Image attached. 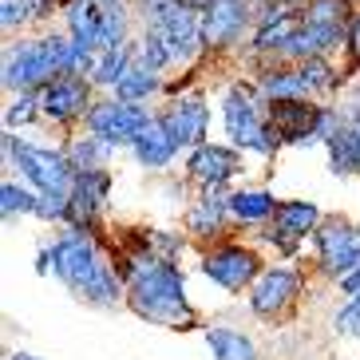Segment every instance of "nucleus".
I'll list each match as a JSON object with an SVG mask.
<instances>
[{
  "label": "nucleus",
  "mask_w": 360,
  "mask_h": 360,
  "mask_svg": "<svg viewBox=\"0 0 360 360\" xmlns=\"http://www.w3.org/2000/svg\"><path fill=\"white\" fill-rule=\"evenodd\" d=\"M115 262H119V274L127 277V309L139 321L174 328V333H191V328L202 325L198 309L186 293V274H182L179 262L150 254L139 238H131V245Z\"/></svg>",
  "instance_id": "nucleus-1"
},
{
  "label": "nucleus",
  "mask_w": 360,
  "mask_h": 360,
  "mask_svg": "<svg viewBox=\"0 0 360 360\" xmlns=\"http://www.w3.org/2000/svg\"><path fill=\"white\" fill-rule=\"evenodd\" d=\"M52 277L87 309L115 313L127 305V277L119 274V262L107 257L99 230L64 222L52 238Z\"/></svg>",
  "instance_id": "nucleus-2"
},
{
  "label": "nucleus",
  "mask_w": 360,
  "mask_h": 360,
  "mask_svg": "<svg viewBox=\"0 0 360 360\" xmlns=\"http://www.w3.org/2000/svg\"><path fill=\"white\" fill-rule=\"evenodd\" d=\"M91 64H96V52L68 32L16 36L4 44L0 84H4V91H32V87H44L52 75H87Z\"/></svg>",
  "instance_id": "nucleus-3"
},
{
  "label": "nucleus",
  "mask_w": 360,
  "mask_h": 360,
  "mask_svg": "<svg viewBox=\"0 0 360 360\" xmlns=\"http://www.w3.org/2000/svg\"><path fill=\"white\" fill-rule=\"evenodd\" d=\"M218 119H222L226 143L254 159H277V150H285V139L265 115V99L254 87V79H230L218 99Z\"/></svg>",
  "instance_id": "nucleus-4"
},
{
  "label": "nucleus",
  "mask_w": 360,
  "mask_h": 360,
  "mask_svg": "<svg viewBox=\"0 0 360 360\" xmlns=\"http://www.w3.org/2000/svg\"><path fill=\"white\" fill-rule=\"evenodd\" d=\"M352 12H356L352 0H309L305 8H301L297 32L289 36V44L281 48L277 60L297 64V60H309V56H337V52H345Z\"/></svg>",
  "instance_id": "nucleus-5"
},
{
  "label": "nucleus",
  "mask_w": 360,
  "mask_h": 360,
  "mask_svg": "<svg viewBox=\"0 0 360 360\" xmlns=\"http://www.w3.org/2000/svg\"><path fill=\"white\" fill-rule=\"evenodd\" d=\"M139 28H155L174 48L179 68H198L206 60V36H202V12L186 0H135Z\"/></svg>",
  "instance_id": "nucleus-6"
},
{
  "label": "nucleus",
  "mask_w": 360,
  "mask_h": 360,
  "mask_svg": "<svg viewBox=\"0 0 360 360\" xmlns=\"http://www.w3.org/2000/svg\"><path fill=\"white\" fill-rule=\"evenodd\" d=\"M0 150H4V167H16V174L28 186H36V191H72L75 162L68 155V147H48V143L24 139L4 127Z\"/></svg>",
  "instance_id": "nucleus-7"
},
{
  "label": "nucleus",
  "mask_w": 360,
  "mask_h": 360,
  "mask_svg": "<svg viewBox=\"0 0 360 360\" xmlns=\"http://www.w3.org/2000/svg\"><path fill=\"white\" fill-rule=\"evenodd\" d=\"M262 269H265L262 250L250 245V242H238V238L210 242V245H202V254H198V274L230 297L245 293V289L257 281Z\"/></svg>",
  "instance_id": "nucleus-8"
},
{
  "label": "nucleus",
  "mask_w": 360,
  "mask_h": 360,
  "mask_svg": "<svg viewBox=\"0 0 360 360\" xmlns=\"http://www.w3.org/2000/svg\"><path fill=\"white\" fill-rule=\"evenodd\" d=\"M309 242H313V269L325 281H340L352 265H360V226L345 214H325Z\"/></svg>",
  "instance_id": "nucleus-9"
},
{
  "label": "nucleus",
  "mask_w": 360,
  "mask_h": 360,
  "mask_svg": "<svg viewBox=\"0 0 360 360\" xmlns=\"http://www.w3.org/2000/svg\"><path fill=\"white\" fill-rule=\"evenodd\" d=\"M301 293H305V274L297 265H265L257 274V281L245 289V305H250V313L257 321L277 325V321H285L297 309Z\"/></svg>",
  "instance_id": "nucleus-10"
},
{
  "label": "nucleus",
  "mask_w": 360,
  "mask_h": 360,
  "mask_svg": "<svg viewBox=\"0 0 360 360\" xmlns=\"http://www.w3.org/2000/svg\"><path fill=\"white\" fill-rule=\"evenodd\" d=\"M96 84L87 75H52L48 84L40 87V115L48 127L56 131H72V127H84V115L91 111L96 103Z\"/></svg>",
  "instance_id": "nucleus-11"
},
{
  "label": "nucleus",
  "mask_w": 360,
  "mask_h": 360,
  "mask_svg": "<svg viewBox=\"0 0 360 360\" xmlns=\"http://www.w3.org/2000/svg\"><path fill=\"white\" fill-rule=\"evenodd\" d=\"M257 24L254 0H210L202 8V36H206V52L210 56H230L245 48L250 32Z\"/></svg>",
  "instance_id": "nucleus-12"
},
{
  "label": "nucleus",
  "mask_w": 360,
  "mask_h": 360,
  "mask_svg": "<svg viewBox=\"0 0 360 360\" xmlns=\"http://www.w3.org/2000/svg\"><path fill=\"white\" fill-rule=\"evenodd\" d=\"M337 107H340V131L325 143L328 155V170L337 179L360 174V72H349L345 87L337 91Z\"/></svg>",
  "instance_id": "nucleus-13"
},
{
  "label": "nucleus",
  "mask_w": 360,
  "mask_h": 360,
  "mask_svg": "<svg viewBox=\"0 0 360 360\" xmlns=\"http://www.w3.org/2000/svg\"><path fill=\"white\" fill-rule=\"evenodd\" d=\"M150 119H155L150 103H131V99H119L115 91H99L91 111L84 115V131L111 139L119 147H131V139L147 127Z\"/></svg>",
  "instance_id": "nucleus-14"
},
{
  "label": "nucleus",
  "mask_w": 360,
  "mask_h": 360,
  "mask_svg": "<svg viewBox=\"0 0 360 360\" xmlns=\"http://www.w3.org/2000/svg\"><path fill=\"white\" fill-rule=\"evenodd\" d=\"M321 218H325V214H321L309 198H289V202L277 206V214L262 230V242L269 245L274 254H281L285 262H293V257L301 254V245H305L309 238H313V230L321 226Z\"/></svg>",
  "instance_id": "nucleus-15"
},
{
  "label": "nucleus",
  "mask_w": 360,
  "mask_h": 360,
  "mask_svg": "<svg viewBox=\"0 0 360 360\" xmlns=\"http://www.w3.org/2000/svg\"><path fill=\"white\" fill-rule=\"evenodd\" d=\"M245 170V150H238L233 143H198L182 155V179L191 186H230L238 174Z\"/></svg>",
  "instance_id": "nucleus-16"
},
{
  "label": "nucleus",
  "mask_w": 360,
  "mask_h": 360,
  "mask_svg": "<svg viewBox=\"0 0 360 360\" xmlns=\"http://www.w3.org/2000/svg\"><path fill=\"white\" fill-rule=\"evenodd\" d=\"M230 186H198V194L186 202V214H182V230L191 233V242H222V238H230Z\"/></svg>",
  "instance_id": "nucleus-17"
},
{
  "label": "nucleus",
  "mask_w": 360,
  "mask_h": 360,
  "mask_svg": "<svg viewBox=\"0 0 360 360\" xmlns=\"http://www.w3.org/2000/svg\"><path fill=\"white\" fill-rule=\"evenodd\" d=\"M111 191H115L111 167L75 170V179H72V214H68V222L87 226V230H103V214H107V202H111Z\"/></svg>",
  "instance_id": "nucleus-18"
},
{
  "label": "nucleus",
  "mask_w": 360,
  "mask_h": 360,
  "mask_svg": "<svg viewBox=\"0 0 360 360\" xmlns=\"http://www.w3.org/2000/svg\"><path fill=\"white\" fill-rule=\"evenodd\" d=\"M127 155L135 159L139 170H147V174H167V170L186 155V147H182V139L174 135V127L167 123V115L155 111V119L131 139Z\"/></svg>",
  "instance_id": "nucleus-19"
},
{
  "label": "nucleus",
  "mask_w": 360,
  "mask_h": 360,
  "mask_svg": "<svg viewBox=\"0 0 360 360\" xmlns=\"http://www.w3.org/2000/svg\"><path fill=\"white\" fill-rule=\"evenodd\" d=\"M162 115H167V123L174 127V135L182 139L186 150L210 139L214 111H210L206 91H198V87H186V91H179V96H170V103L162 107Z\"/></svg>",
  "instance_id": "nucleus-20"
},
{
  "label": "nucleus",
  "mask_w": 360,
  "mask_h": 360,
  "mask_svg": "<svg viewBox=\"0 0 360 360\" xmlns=\"http://www.w3.org/2000/svg\"><path fill=\"white\" fill-rule=\"evenodd\" d=\"M321 103L317 99H274V103H265V115L277 127V135L285 139V147H301L321 115Z\"/></svg>",
  "instance_id": "nucleus-21"
},
{
  "label": "nucleus",
  "mask_w": 360,
  "mask_h": 360,
  "mask_svg": "<svg viewBox=\"0 0 360 360\" xmlns=\"http://www.w3.org/2000/svg\"><path fill=\"white\" fill-rule=\"evenodd\" d=\"M297 24H301V8H289L274 20H262L254 24V32L245 40V56L254 60V64H265V60H277L281 48L289 44V36L297 32Z\"/></svg>",
  "instance_id": "nucleus-22"
},
{
  "label": "nucleus",
  "mask_w": 360,
  "mask_h": 360,
  "mask_svg": "<svg viewBox=\"0 0 360 360\" xmlns=\"http://www.w3.org/2000/svg\"><path fill=\"white\" fill-rule=\"evenodd\" d=\"M202 340H206V349H210L214 360H262L254 337H250L245 328L230 325V321H210V325H202Z\"/></svg>",
  "instance_id": "nucleus-23"
},
{
  "label": "nucleus",
  "mask_w": 360,
  "mask_h": 360,
  "mask_svg": "<svg viewBox=\"0 0 360 360\" xmlns=\"http://www.w3.org/2000/svg\"><path fill=\"white\" fill-rule=\"evenodd\" d=\"M277 194L265 186H238L230 191V210H233V226H269V218L277 214Z\"/></svg>",
  "instance_id": "nucleus-24"
},
{
  "label": "nucleus",
  "mask_w": 360,
  "mask_h": 360,
  "mask_svg": "<svg viewBox=\"0 0 360 360\" xmlns=\"http://www.w3.org/2000/svg\"><path fill=\"white\" fill-rule=\"evenodd\" d=\"M111 91H115L119 99H131V103H155L159 96H167V72H159V68L135 60Z\"/></svg>",
  "instance_id": "nucleus-25"
},
{
  "label": "nucleus",
  "mask_w": 360,
  "mask_h": 360,
  "mask_svg": "<svg viewBox=\"0 0 360 360\" xmlns=\"http://www.w3.org/2000/svg\"><path fill=\"white\" fill-rule=\"evenodd\" d=\"M135 60H139V44H135V40L115 44V48H103V52H96V64H91L87 79L96 84V91H111V87L123 79V72H127Z\"/></svg>",
  "instance_id": "nucleus-26"
},
{
  "label": "nucleus",
  "mask_w": 360,
  "mask_h": 360,
  "mask_svg": "<svg viewBox=\"0 0 360 360\" xmlns=\"http://www.w3.org/2000/svg\"><path fill=\"white\" fill-rule=\"evenodd\" d=\"M64 147H68V155H72L75 170H84V167H111V159H115L119 150H127V147H119V143H111V139H103V135H91V131L72 135Z\"/></svg>",
  "instance_id": "nucleus-27"
},
{
  "label": "nucleus",
  "mask_w": 360,
  "mask_h": 360,
  "mask_svg": "<svg viewBox=\"0 0 360 360\" xmlns=\"http://www.w3.org/2000/svg\"><path fill=\"white\" fill-rule=\"evenodd\" d=\"M36 198L40 191L28 186V182H16V179H4L0 182V214L4 222H16V218H36Z\"/></svg>",
  "instance_id": "nucleus-28"
},
{
  "label": "nucleus",
  "mask_w": 360,
  "mask_h": 360,
  "mask_svg": "<svg viewBox=\"0 0 360 360\" xmlns=\"http://www.w3.org/2000/svg\"><path fill=\"white\" fill-rule=\"evenodd\" d=\"M32 123H44L40 115V87L32 91H8V103H4V127L8 131H24Z\"/></svg>",
  "instance_id": "nucleus-29"
},
{
  "label": "nucleus",
  "mask_w": 360,
  "mask_h": 360,
  "mask_svg": "<svg viewBox=\"0 0 360 360\" xmlns=\"http://www.w3.org/2000/svg\"><path fill=\"white\" fill-rule=\"evenodd\" d=\"M135 44H139V60H143V64L159 68V72L179 68V60H174V48H170V44L162 40L155 28H139V32H135Z\"/></svg>",
  "instance_id": "nucleus-30"
},
{
  "label": "nucleus",
  "mask_w": 360,
  "mask_h": 360,
  "mask_svg": "<svg viewBox=\"0 0 360 360\" xmlns=\"http://www.w3.org/2000/svg\"><path fill=\"white\" fill-rule=\"evenodd\" d=\"M135 238L147 245L150 254L167 257V262H179V254L186 250V242H191L186 230H135Z\"/></svg>",
  "instance_id": "nucleus-31"
},
{
  "label": "nucleus",
  "mask_w": 360,
  "mask_h": 360,
  "mask_svg": "<svg viewBox=\"0 0 360 360\" xmlns=\"http://www.w3.org/2000/svg\"><path fill=\"white\" fill-rule=\"evenodd\" d=\"M32 24H40L32 0H0V28H4V36H24Z\"/></svg>",
  "instance_id": "nucleus-32"
},
{
  "label": "nucleus",
  "mask_w": 360,
  "mask_h": 360,
  "mask_svg": "<svg viewBox=\"0 0 360 360\" xmlns=\"http://www.w3.org/2000/svg\"><path fill=\"white\" fill-rule=\"evenodd\" d=\"M333 333L345 340H360V293H349L345 301H340L337 309H333Z\"/></svg>",
  "instance_id": "nucleus-33"
},
{
  "label": "nucleus",
  "mask_w": 360,
  "mask_h": 360,
  "mask_svg": "<svg viewBox=\"0 0 360 360\" xmlns=\"http://www.w3.org/2000/svg\"><path fill=\"white\" fill-rule=\"evenodd\" d=\"M345 64H349V72H352V68H360V4H356V12H352L349 40H345Z\"/></svg>",
  "instance_id": "nucleus-34"
},
{
  "label": "nucleus",
  "mask_w": 360,
  "mask_h": 360,
  "mask_svg": "<svg viewBox=\"0 0 360 360\" xmlns=\"http://www.w3.org/2000/svg\"><path fill=\"white\" fill-rule=\"evenodd\" d=\"M333 285H337V293H340V297H349V293H360V265H352L349 274L340 277V281H333Z\"/></svg>",
  "instance_id": "nucleus-35"
},
{
  "label": "nucleus",
  "mask_w": 360,
  "mask_h": 360,
  "mask_svg": "<svg viewBox=\"0 0 360 360\" xmlns=\"http://www.w3.org/2000/svg\"><path fill=\"white\" fill-rule=\"evenodd\" d=\"M52 242H44L40 245V250H36V274H40V277H48V274H52Z\"/></svg>",
  "instance_id": "nucleus-36"
},
{
  "label": "nucleus",
  "mask_w": 360,
  "mask_h": 360,
  "mask_svg": "<svg viewBox=\"0 0 360 360\" xmlns=\"http://www.w3.org/2000/svg\"><path fill=\"white\" fill-rule=\"evenodd\" d=\"M32 4H36V16H40V24H44L52 12H60V4H64V0H32Z\"/></svg>",
  "instance_id": "nucleus-37"
},
{
  "label": "nucleus",
  "mask_w": 360,
  "mask_h": 360,
  "mask_svg": "<svg viewBox=\"0 0 360 360\" xmlns=\"http://www.w3.org/2000/svg\"><path fill=\"white\" fill-rule=\"evenodd\" d=\"M4 360H40V356H36V352H28V349H16V352H8Z\"/></svg>",
  "instance_id": "nucleus-38"
},
{
  "label": "nucleus",
  "mask_w": 360,
  "mask_h": 360,
  "mask_svg": "<svg viewBox=\"0 0 360 360\" xmlns=\"http://www.w3.org/2000/svg\"><path fill=\"white\" fill-rule=\"evenodd\" d=\"M186 4H191V8H198V12H202V8H206V4H210V0H186Z\"/></svg>",
  "instance_id": "nucleus-39"
},
{
  "label": "nucleus",
  "mask_w": 360,
  "mask_h": 360,
  "mask_svg": "<svg viewBox=\"0 0 360 360\" xmlns=\"http://www.w3.org/2000/svg\"><path fill=\"white\" fill-rule=\"evenodd\" d=\"M289 4H293V8H305V4H309V0H289Z\"/></svg>",
  "instance_id": "nucleus-40"
},
{
  "label": "nucleus",
  "mask_w": 360,
  "mask_h": 360,
  "mask_svg": "<svg viewBox=\"0 0 360 360\" xmlns=\"http://www.w3.org/2000/svg\"><path fill=\"white\" fill-rule=\"evenodd\" d=\"M352 72H360V68H352Z\"/></svg>",
  "instance_id": "nucleus-41"
},
{
  "label": "nucleus",
  "mask_w": 360,
  "mask_h": 360,
  "mask_svg": "<svg viewBox=\"0 0 360 360\" xmlns=\"http://www.w3.org/2000/svg\"><path fill=\"white\" fill-rule=\"evenodd\" d=\"M352 4H360V0H352Z\"/></svg>",
  "instance_id": "nucleus-42"
}]
</instances>
